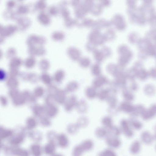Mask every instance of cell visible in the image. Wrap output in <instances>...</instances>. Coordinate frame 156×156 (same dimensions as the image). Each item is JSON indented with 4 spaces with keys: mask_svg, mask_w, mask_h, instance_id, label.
Returning a JSON list of instances; mask_svg holds the SVG:
<instances>
[{
    "mask_svg": "<svg viewBox=\"0 0 156 156\" xmlns=\"http://www.w3.org/2000/svg\"><path fill=\"white\" fill-rule=\"evenodd\" d=\"M134 107L130 102L125 101L120 104L119 108L125 113H131L133 111Z\"/></svg>",
    "mask_w": 156,
    "mask_h": 156,
    "instance_id": "16",
    "label": "cell"
},
{
    "mask_svg": "<svg viewBox=\"0 0 156 156\" xmlns=\"http://www.w3.org/2000/svg\"><path fill=\"white\" fill-rule=\"evenodd\" d=\"M148 73L149 75H150L151 77L154 78H155L156 71L155 69H152Z\"/></svg>",
    "mask_w": 156,
    "mask_h": 156,
    "instance_id": "50",
    "label": "cell"
},
{
    "mask_svg": "<svg viewBox=\"0 0 156 156\" xmlns=\"http://www.w3.org/2000/svg\"><path fill=\"white\" fill-rule=\"evenodd\" d=\"M76 123L79 128H84L88 125L89 120L86 117L81 116L78 119Z\"/></svg>",
    "mask_w": 156,
    "mask_h": 156,
    "instance_id": "27",
    "label": "cell"
},
{
    "mask_svg": "<svg viewBox=\"0 0 156 156\" xmlns=\"http://www.w3.org/2000/svg\"><path fill=\"white\" fill-rule=\"evenodd\" d=\"M51 156H63L62 154H60L55 153Z\"/></svg>",
    "mask_w": 156,
    "mask_h": 156,
    "instance_id": "52",
    "label": "cell"
},
{
    "mask_svg": "<svg viewBox=\"0 0 156 156\" xmlns=\"http://www.w3.org/2000/svg\"><path fill=\"white\" fill-rule=\"evenodd\" d=\"M29 80L34 83H37L40 80L39 76L35 73L30 74L29 76Z\"/></svg>",
    "mask_w": 156,
    "mask_h": 156,
    "instance_id": "49",
    "label": "cell"
},
{
    "mask_svg": "<svg viewBox=\"0 0 156 156\" xmlns=\"http://www.w3.org/2000/svg\"><path fill=\"white\" fill-rule=\"evenodd\" d=\"M45 105L54 104L55 102L54 96L48 94L46 96L45 98Z\"/></svg>",
    "mask_w": 156,
    "mask_h": 156,
    "instance_id": "48",
    "label": "cell"
},
{
    "mask_svg": "<svg viewBox=\"0 0 156 156\" xmlns=\"http://www.w3.org/2000/svg\"><path fill=\"white\" fill-rule=\"evenodd\" d=\"M65 76V73L63 70H58L54 74L53 80L56 83L60 84L64 79Z\"/></svg>",
    "mask_w": 156,
    "mask_h": 156,
    "instance_id": "19",
    "label": "cell"
},
{
    "mask_svg": "<svg viewBox=\"0 0 156 156\" xmlns=\"http://www.w3.org/2000/svg\"><path fill=\"white\" fill-rule=\"evenodd\" d=\"M106 100L110 107H114L116 106L117 103V99L115 95H110Z\"/></svg>",
    "mask_w": 156,
    "mask_h": 156,
    "instance_id": "42",
    "label": "cell"
},
{
    "mask_svg": "<svg viewBox=\"0 0 156 156\" xmlns=\"http://www.w3.org/2000/svg\"><path fill=\"white\" fill-rule=\"evenodd\" d=\"M107 78L105 76L100 75L95 78L92 82V87L94 88H99L108 82Z\"/></svg>",
    "mask_w": 156,
    "mask_h": 156,
    "instance_id": "6",
    "label": "cell"
},
{
    "mask_svg": "<svg viewBox=\"0 0 156 156\" xmlns=\"http://www.w3.org/2000/svg\"><path fill=\"white\" fill-rule=\"evenodd\" d=\"M56 140L58 145L62 148H66L69 145L68 138L64 133H61L58 134Z\"/></svg>",
    "mask_w": 156,
    "mask_h": 156,
    "instance_id": "9",
    "label": "cell"
},
{
    "mask_svg": "<svg viewBox=\"0 0 156 156\" xmlns=\"http://www.w3.org/2000/svg\"><path fill=\"white\" fill-rule=\"evenodd\" d=\"M29 137L33 141L36 143L41 142L43 138L41 133L37 131H30L27 134Z\"/></svg>",
    "mask_w": 156,
    "mask_h": 156,
    "instance_id": "12",
    "label": "cell"
},
{
    "mask_svg": "<svg viewBox=\"0 0 156 156\" xmlns=\"http://www.w3.org/2000/svg\"><path fill=\"white\" fill-rule=\"evenodd\" d=\"M78 102L77 98L75 95H72L67 98L63 104L65 111L67 112H71L76 108Z\"/></svg>",
    "mask_w": 156,
    "mask_h": 156,
    "instance_id": "2",
    "label": "cell"
},
{
    "mask_svg": "<svg viewBox=\"0 0 156 156\" xmlns=\"http://www.w3.org/2000/svg\"><path fill=\"white\" fill-rule=\"evenodd\" d=\"M122 96L125 101L130 102L134 99V96L133 94L130 91L125 88H124L123 91Z\"/></svg>",
    "mask_w": 156,
    "mask_h": 156,
    "instance_id": "31",
    "label": "cell"
},
{
    "mask_svg": "<svg viewBox=\"0 0 156 156\" xmlns=\"http://www.w3.org/2000/svg\"><path fill=\"white\" fill-rule=\"evenodd\" d=\"M120 130L118 127L112 126L108 128V135L110 136L117 137L120 134Z\"/></svg>",
    "mask_w": 156,
    "mask_h": 156,
    "instance_id": "28",
    "label": "cell"
},
{
    "mask_svg": "<svg viewBox=\"0 0 156 156\" xmlns=\"http://www.w3.org/2000/svg\"><path fill=\"white\" fill-rule=\"evenodd\" d=\"M79 129L76 123H71L67 126L66 130L69 134L74 135L77 133Z\"/></svg>",
    "mask_w": 156,
    "mask_h": 156,
    "instance_id": "29",
    "label": "cell"
},
{
    "mask_svg": "<svg viewBox=\"0 0 156 156\" xmlns=\"http://www.w3.org/2000/svg\"><path fill=\"white\" fill-rule=\"evenodd\" d=\"M85 94L88 98L92 99L97 96V92L93 87H88L85 89Z\"/></svg>",
    "mask_w": 156,
    "mask_h": 156,
    "instance_id": "23",
    "label": "cell"
},
{
    "mask_svg": "<svg viewBox=\"0 0 156 156\" xmlns=\"http://www.w3.org/2000/svg\"><path fill=\"white\" fill-rule=\"evenodd\" d=\"M145 109L144 107L141 105L134 106L133 111L131 113L132 117L135 118L138 115H141Z\"/></svg>",
    "mask_w": 156,
    "mask_h": 156,
    "instance_id": "25",
    "label": "cell"
},
{
    "mask_svg": "<svg viewBox=\"0 0 156 156\" xmlns=\"http://www.w3.org/2000/svg\"><path fill=\"white\" fill-rule=\"evenodd\" d=\"M124 74L127 79L133 80L136 77L137 71L134 68L129 69L126 71Z\"/></svg>",
    "mask_w": 156,
    "mask_h": 156,
    "instance_id": "36",
    "label": "cell"
},
{
    "mask_svg": "<svg viewBox=\"0 0 156 156\" xmlns=\"http://www.w3.org/2000/svg\"><path fill=\"white\" fill-rule=\"evenodd\" d=\"M106 142L107 145L112 148H117L121 144L119 140L116 137L107 136Z\"/></svg>",
    "mask_w": 156,
    "mask_h": 156,
    "instance_id": "13",
    "label": "cell"
},
{
    "mask_svg": "<svg viewBox=\"0 0 156 156\" xmlns=\"http://www.w3.org/2000/svg\"><path fill=\"white\" fill-rule=\"evenodd\" d=\"M56 145L55 142L48 141L44 146L43 151L46 154L51 155L55 153Z\"/></svg>",
    "mask_w": 156,
    "mask_h": 156,
    "instance_id": "11",
    "label": "cell"
},
{
    "mask_svg": "<svg viewBox=\"0 0 156 156\" xmlns=\"http://www.w3.org/2000/svg\"><path fill=\"white\" fill-rule=\"evenodd\" d=\"M99 156H116V154L113 151L108 149L101 152Z\"/></svg>",
    "mask_w": 156,
    "mask_h": 156,
    "instance_id": "45",
    "label": "cell"
},
{
    "mask_svg": "<svg viewBox=\"0 0 156 156\" xmlns=\"http://www.w3.org/2000/svg\"><path fill=\"white\" fill-rule=\"evenodd\" d=\"M16 147L9 144L3 145L2 149L4 154L6 156H15Z\"/></svg>",
    "mask_w": 156,
    "mask_h": 156,
    "instance_id": "22",
    "label": "cell"
},
{
    "mask_svg": "<svg viewBox=\"0 0 156 156\" xmlns=\"http://www.w3.org/2000/svg\"><path fill=\"white\" fill-rule=\"evenodd\" d=\"M45 115L50 119L55 117L58 113V108L55 104L45 105Z\"/></svg>",
    "mask_w": 156,
    "mask_h": 156,
    "instance_id": "3",
    "label": "cell"
},
{
    "mask_svg": "<svg viewBox=\"0 0 156 156\" xmlns=\"http://www.w3.org/2000/svg\"><path fill=\"white\" fill-rule=\"evenodd\" d=\"M38 122L36 119L33 117L29 118L27 122L26 129L28 130H32L36 127Z\"/></svg>",
    "mask_w": 156,
    "mask_h": 156,
    "instance_id": "26",
    "label": "cell"
},
{
    "mask_svg": "<svg viewBox=\"0 0 156 156\" xmlns=\"http://www.w3.org/2000/svg\"><path fill=\"white\" fill-rule=\"evenodd\" d=\"M131 90L132 91H135L138 89V86L135 83H133L131 85L130 87Z\"/></svg>",
    "mask_w": 156,
    "mask_h": 156,
    "instance_id": "51",
    "label": "cell"
},
{
    "mask_svg": "<svg viewBox=\"0 0 156 156\" xmlns=\"http://www.w3.org/2000/svg\"><path fill=\"white\" fill-rule=\"evenodd\" d=\"M79 84L76 81H70L66 85L64 90L66 93H72L75 92L78 89Z\"/></svg>",
    "mask_w": 156,
    "mask_h": 156,
    "instance_id": "17",
    "label": "cell"
},
{
    "mask_svg": "<svg viewBox=\"0 0 156 156\" xmlns=\"http://www.w3.org/2000/svg\"><path fill=\"white\" fill-rule=\"evenodd\" d=\"M45 93L44 88L41 86L36 87L34 90V95L37 98H40L43 96Z\"/></svg>",
    "mask_w": 156,
    "mask_h": 156,
    "instance_id": "40",
    "label": "cell"
},
{
    "mask_svg": "<svg viewBox=\"0 0 156 156\" xmlns=\"http://www.w3.org/2000/svg\"><path fill=\"white\" fill-rule=\"evenodd\" d=\"M118 68L113 65H109L107 67V71L111 74L115 76L118 73L121 72L119 70Z\"/></svg>",
    "mask_w": 156,
    "mask_h": 156,
    "instance_id": "43",
    "label": "cell"
},
{
    "mask_svg": "<svg viewBox=\"0 0 156 156\" xmlns=\"http://www.w3.org/2000/svg\"><path fill=\"white\" fill-rule=\"evenodd\" d=\"M92 74L96 77L100 75L101 69L99 65H95L93 66L91 69Z\"/></svg>",
    "mask_w": 156,
    "mask_h": 156,
    "instance_id": "46",
    "label": "cell"
},
{
    "mask_svg": "<svg viewBox=\"0 0 156 156\" xmlns=\"http://www.w3.org/2000/svg\"><path fill=\"white\" fill-rule=\"evenodd\" d=\"M156 114V105H153L147 110L145 109L141 116L144 120H148L155 116Z\"/></svg>",
    "mask_w": 156,
    "mask_h": 156,
    "instance_id": "8",
    "label": "cell"
},
{
    "mask_svg": "<svg viewBox=\"0 0 156 156\" xmlns=\"http://www.w3.org/2000/svg\"><path fill=\"white\" fill-rule=\"evenodd\" d=\"M120 124L121 130L124 134L126 136L129 137L132 136L133 133L130 128L129 122L123 119L121 121Z\"/></svg>",
    "mask_w": 156,
    "mask_h": 156,
    "instance_id": "4",
    "label": "cell"
},
{
    "mask_svg": "<svg viewBox=\"0 0 156 156\" xmlns=\"http://www.w3.org/2000/svg\"><path fill=\"white\" fill-rule=\"evenodd\" d=\"M88 108L87 104L84 99H82L78 101L76 107L77 111L80 114L85 113L87 110Z\"/></svg>",
    "mask_w": 156,
    "mask_h": 156,
    "instance_id": "15",
    "label": "cell"
},
{
    "mask_svg": "<svg viewBox=\"0 0 156 156\" xmlns=\"http://www.w3.org/2000/svg\"><path fill=\"white\" fill-rule=\"evenodd\" d=\"M148 76V73L143 69L141 68L137 71L136 77L140 80H145L147 79Z\"/></svg>",
    "mask_w": 156,
    "mask_h": 156,
    "instance_id": "34",
    "label": "cell"
},
{
    "mask_svg": "<svg viewBox=\"0 0 156 156\" xmlns=\"http://www.w3.org/2000/svg\"><path fill=\"white\" fill-rule=\"evenodd\" d=\"M111 94H112L108 88L101 89L97 92V96L100 100L104 101L107 100Z\"/></svg>",
    "mask_w": 156,
    "mask_h": 156,
    "instance_id": "18",
    "label": "cell"
},
{
    "mask_svg": "<svg viewBox=\"0 0 156 156\" xmlns=\"http://www.w3.org/2000/svg\"><path fill=\"white\" fill-rule=\"evenodd\" d=\"M145 93L148 96H151L154 94L155 92V87L150 84H147L144 87Z\"/></svg>",
    "mask_w": 156,
    "mask_h": 156,
    "instance_id": "39",
    "label": "cell"
},
{
    "mask_svg": "<svg viewBox=\"0 0 156 156\" xmlns=\"http://www.w3.org/2000/svg\"><path fill=\"white\" fill-rule=\"evenodd\" d=\"M128 122L130 126L136 129H140L142 127V123L135 118L132 117Z\"/></svg>",
    "mask_w": 156,
    "mask_h": 156,
    "instance_id": "30",
    "label": "cell"
},
{
    "mask_svg": "<svg viewBox=\"0 0 156 156\" xmlns=\"http://www.w3.org/2000/svg\"><path fill=\"white\" fill-rule=\"evenodd\" d=\"M58 88L55 85L52 84L49 86L47 89V91L48 94L54 96Z\"/></svg>",
    "mask_w": 156,
    "mask_h": 156,
    "instance_id": "47",
    "label": "cell"
},
{
    "mask_svg": "<svg viewBox=\"0 0 156 156\" xmlns=\"http://www.w3.org/2000/svg\"><path fill=\"white\" fill-rule=\"evenodd\" d=\"M140 144L138 141H135L131 144L130 147V151L133 154L138 153L140 151Z\"/></svg>",
    "mask_w": 156,
    "mask_h": 156,
    "instance_id": "37",
    "label": "cell"
},
{
    "mask_svg": "<svg viewBox=\"0 0 156 156\" xmlns=\"http://www.w3.org/2000/svg\"><path fill=\"white\" fill-rule=\"evenodd\" d=\"M43 149L41 146L38 143L31 144L30 148V153L32 156H41Z\"/></svg>",
    "mask_w": 156,
    "mask_h": 156,
    "instance_id": "10",
    "label": "cell"
},
{
    "mask_svg": "<svg viewBox=\"0 0 156 156\" xmlns=\"http://www.w3.org/2000/svg\"><path fill=\"white\" fill-rule=\"evenodd\" d=\"M101 123L105 127L108 128L112 126L113 121L110 117L106 116L102 119Z\"/></svg>",
    "mask_w": 156,
    "mask_h": 156,
    "instance_id": "41",
    "label": "cell"
},
{
    "mask_svg": "<svg viewBox=\"0 0 156 156\" xmlns=\"http://www.w3.org/2000/svg\"><path fill=\"white\" fill-rule=\"evenodd\" d=\"M40 79L44 84L48 86L52 84L53 78L48 74L44 72L39 77Z\"/></svg>",
    "mask_w": 156,
    "mask_h": 156,
    "instance_id": "21",
    "label": "cell"
},
{
    "mask_svg": "<svg viewBox=\"0 0 156 156\" xmlns=\"http://www.w3.org/2000/svg\"><path fill=\"white\" fill-rule=\"evenodd\" d=\"M13 131L10 130L5 129L0 127V139L2 140L9 139L13 135Z\"/></svg>",
    "mask_w": 156,
    "mask_h": 156,
    "instance_id": "20",
    "label": "cell"
},
{
    "mask_svg": "<svg viewBox=\"0 0 156 156\" xmlns=\"http://www.w3.org/2000/svg\"><path fill=\"white\" fill-rule=\"evenodd\" d=\"M3 145L2 142L0 140V151L2 148Z\"/></svg>",
    "mask_w": 156,
    "mask_h": 156,
    "instance_id": "53",
    "label": "cell"
},
{
    "mask_svg": "<svg viewBox=\"0 0 156 156\" xmlns=\"http://www.w3.org/2000/svg\"><path fill=\"white\" fill-rule=\"evenodd\" d=\"M80 145L84 151H89L92 149L94 144L91 140H87L83 141Z\"/></svg>",
    "mask_w": 156,
    "mask_h": 156,
    "instance_id": "32",
    "label": "cell"
},
{
    "mask_svg": "<svg viewBox=\"0 0 156 156\" xmlns=\"http://www.w3.org/2000/svg\"><path fill=\"white\" fill-rule=\"evenodd\" d=\"M32 109L34 116L39 118L45 114V106L40 104H36L33 107Z\"/></svg>",
    "mask_w": 156,
    "mask_h": 156,
    "instance_id": "14",
    "label": "cell"
},
{
    "mask_svg": "<svg viewBox=\"0 0 156 156\" xmlns=\"http://www.w3.org/2000/svg\"><path fill=\"white\" fill-rule=\"evenodd\" d=\"M26 129L20 128L13 132V135L8 139L9 144L14 146H19L24 141L27 133Z\"/></svg>",
    "mask_w": 156,
    "mask_h": 156,
    "instance_id": "1",
    "label": "cell"
},
{
    "mask_svg": "<svg viewBox=\"0 0 156 156\" xmlns=\"http://www.w3.org/2000/svg\"><path fill=\"white\" fill-rule=\"evenodd\" d=\"M115 76V78L114 82L118 87L125 88L127 78L124 74L121 72H119Z\"/></svg>",
    "mask_w": 156,
    "mask_h": 156,
    "instance_id": "7",
    "label": "cell"
},
{
    "mask_svg": "<svg viewBox=\"0 0 156 156\" xmlns=\"http://www.w3.org/2000/svg\"><path fill=\"white\" fill-rule=\"evenodd\" d=\"M66 94L64 90L58 89L54 96L55 102L60 105L63 104L67 98Z\"/></svg>",
    "mask_w": 156,
    "mask_h": 156,
    "instance_id": "5",
    "label": "cell"
},
{
    "mask_svg": "<svg viewBox=\"0 0 156 156\" xmlns=\"http://www.w3.org/2000/svg\"><path fill=\"white\" fill-rule=\"evenodd\" d=\"M141 138L143 142L146 144H150L152 142V136L147 131L144 132L141 134Z\"/></svg>",
    "mask_w": 156,
    "mask_h": 156,
    "instance_id": "24",
    "label": "cell"
},
{
    "mask_svg": "<svg viewBox=\"0 0 156 156\" xmlns=\"http://www.w3.org/2000/svg\"><path fill=\"white\" fill-rule=\"evenodd\" d=\"M95 134L98 137L103 138L108 135L107 130L105 128L99 127L96 129Z\"/></svg>",
    "mask_w": 156,
    "mask_h": 156,
    "instance_id": "38",
    "label": "cell"
},
{
    "mask_svg": "<svg viewBox=\"0 0 156 156\" xmlns=\"http://www.w3.org/2000/svg\"><path fill=\"white\" fill-rule=\"evenodd\" d=\"M80 144L75 146L72 151V156H82L84 152Z\"/></svg>",
    "mask_w": 156,
    "mask_h": 156,
    "instance_id": "35",
    "label": "cell"
},
{
    "mask_svg": "<svg viewBox=\"0 0 156 156\" xmlns=\"http://www.w3.org/2000/svg\"><path fill=\"white\" fill-rule=\"evenodd\" d=\"M58 134L54 131H48L47 134V137L49 141L55 142L56 140Z\"/></svg>",
    "mask_w": 156,
    "mask_h": 156,
    "instance_id": "44",
    "label": "cell"
},
{
    "mask_svg": "<svg viewBox=\"0 0 156 156\" xmlns=\"http://www.w3.org/2000/svg\"><path fill=\"white\" fill-rule=\"evenodd\" d=\"M39 123L40 125L44 127H48L51 124V122L50 118L46 115H43L39 118Z\"/></svg>",
    "mask_w": 156,
    "mask_h": 156,
    "instance_id": "33",
    "label": "cell"
}]
</instances>
